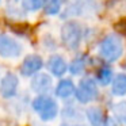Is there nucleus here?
Masks as SVG:
<instances>
[{"instance_id":"423d86ee","label":"nucleus","mask_w":126,"mask_h":126,"mask_svg":"<svg viewBox=\"0 0 126 126\" xmlns=\"http://www.w3.org/2000/svg\"><path fill=\"white\" fill-rule=\"evenodd\" d=\"M19 87V79L15 73L7 72L0 80V95L4 99H11L16 95Z\"/></svg>"},{"instance_id":"20e7f679","label":"nucleus","mask_w":126,"mask_h":126,"mask_svg":"<svg viewBox=\"0 0 126 126\" xmlns=\"http://www.w3.org/2000/svg\"><path fill=\"white\" fill-rule=\"evenodd\" d=\"M25 52V45L10 34L0 35V57L6 60H16Z\"/></svg>"},{"instance_id":"7ed1b4c3","label":"nucleus","mask_w":126,"mask_h":126,"mask_svg":"<svg viewBox=\"0 0 126 126\" xmlns=\"http://www.w3.org/2000/svg\"><path fill=\"white\" fill-rule=\"evenodd\" d=\"M61 41L68 50L79 49L83 41V27L76 20H68L61 26Z\"/></svg>"},{"instance_id":"1a4fd4ad","label":"nucleus","mask_w":126,"mask_h":126,"mask_svg":"<svg viewBox=\"0 0 126 126\" xmlns=\"http://www.w3.org/2000/svg\"><path fill=\"white\" fill-rule=\"evenodd\" d=\"M47 69H49L50 75L56 77H63L64 75L68 72V63L66 60L60 54H53L50 56V58L47 60L46 64Z\"/></svg>"},{"instance_id":"f257e3e1","label":"nucleus","mask_w":126,"mask_h":126,"mask_svg":"<svg viewBox=\"0 0 126 126\" xmlns=\"http://www.w3.org/2000/svg\"><path fill=\"white\" fill-rule=\"evenodd\" d=\"M123 52H125V46H123L122 37L115 33L104 35L98 46L99 56L107 64H112L118 61L123 56Z\"/></svg>"},{"instance_id":"9d476101","label":"nucleus","mask_w":126,"mask_h":126,"mask_svg":"<svg viewBox=\"0 0 126 126\" xmlns=\"http://www.w3.org/2000/svg\"><path fill=\"white\" fill-rule=\"evenodd\" d=\"M75 90L76 85L71 79H61L54 88V94L60 99H68L75 95Z\"/></svg>"},{"instance_id":"dca6fc26","label":"nucleus","mask_w":126,"mask_h":126,"mask_svg":"<svg viewBox=\"0 0 126 126\" xmlns=\"http://www.w3.org/2000/svg\"><path fill=\"white\" fill-rule=\"evenodd\" d=\"M47 0H20L22 7L25 11L27 12H35L39 11L41 8H44Z\"/></svg>"},{"instance_id":"9b49d317","label":"nucleus","mask_w":126,"mask_h":126,"mask_svg":"<svg viewBox=\"0 0 126 126\" xmlns=\"http://www.w3.org/2000/svg\"><path fill=\"white\" fill-rule=\"evenodd\" d=\"M111 92L114 96L126 95V73H118L111 80Z\"/></svg>"},{"instance_id":"0eeeda50","label":"nucleus","mask_w":126,"mask_h":126,"mask_svg":"<svg viewBox=\"0 0 126 126\" xmlns=\"http://www.w3.org/2000/svg\"><path fill=\"white\" fill-rule=\"evenodd\" d=\"M33 79L30 81V87L38 95L42 94H49L53 88V79L50 75L44 73V72H38V73L33 75Z\"/></svg>"},{"instance_id":"f3484780","label":"nucleus","mask_w":126,"mask_h":126,"mask_svg":"<svg viewBox=\"0 0 126 126\" xmlns=\"http://www.w3.org/2000/svg\"><path fill=\"white\" fill-rule=\"evenodd\" d=\"M63 118H65L68 122H73V121L76 122L77 119L83 118V112L75 106H68L63 110Z\"/></svg>"},{"instance_id":"a211bd4d","label":"nucleus","mask_w":126,"mask_h":126,"mask_svg":"<svg viewBox=\"0 0 126 126\" xmlns=\"http://www.w3.org/2000/svg\"><path fill=\"white\" fill-rule=\"evenodd\" d=\"M64 1H65V0H47L46 4H45L46 14H49V15L58 14L61 7H63V4H64Z\"/></svg>"},{"instance_id":"4468645a","label":"nucleus","mask_w":126,"mask_h":126,"mask_svg":"<svg viewBox=\"0 0 126 126\" xmlns=\"http://www.w3.org/2000/svg\"><path fill=\"white\" fill-rule=\"evenodd\" d=\"M85 66H87V57L85 56H79L75 60H72V63L68 65V71L73 76H79L85 71Z\"/></svg>"},{"instance_id":"aec40b11","label":"nucleus","mask_w":126,"mask_h":126,"mask_svg":"<svg viewBox=\"0 0 126 126\" xmlns=\"http://www.w3.org/2000/svg\"><path fill=\"white\" fill-rule=\"evenodd\" d=\"M61 126H87V125H83V123L79 122H64Z\"/></svg>"},{"instance_id":"ddd939ff","label":"nucleus","mask_w":126,"mask_h":126,"mask_svg":"<svg viewBox=\"0 0 126 126\" xmlns=\"http://www.w3.org/2000/svg\"><path fill=\"white\" fill-rule=\"evenodd\" d=\"M112 77H114V73H112V69L110 68V66L107 65H103L100 66V68L98 69V72H96V83L100 85H103V87H106V85H109L110 83H111Z\"/></svg>"},{"instance_id":"39448f33","label":"nucleus","mask_w":126,"mask_h":126,"mask_svg":"<svg viewBox=\"0 0 126 126\" xmlns=\"http://www.w3.org/2000/svg\"><path fill=\"white\" fill-rule=\"evenodd\" d=\"M99 95L98 83L92 77H84L79 81L76 90H75V96L76 100L81 104H87L94 102Z\"/></svg>"},{"instance_id":"6e6552de","label":"nucleus","mask_w":126,"mask_h":126,"mask_svg":"<svg viewBox=\"0 0 126 126\" xmlns=\"http://www.w3.org/2000/svg\"><path fill=\"white\" fill-rule=\"evenodd\" d=\"M44 66V60L38 54H29L25 57L22 65H20V73L26 77H30L33 75L38 73Z\"/></svg>"},{"instance_id":"6ab92c4d","label":"nucleus","mask_w":126,"mask_h":126,"mask_svg":"<svg viewBox=\"0 0 126 126\" xmlns=\"http://www.w3.org/2000/svg\"><path fill=\"white\" fill-rule=\"evenodd\" d=\"M118 125H119V122L114 117H104V121H103V125L102 126H118Z\"/></svg>"},{"instance_id":"4be33fe9","label":"nucleus","mask_w":126,"mask_h":126,"mask_svg":"<svg viewBox=\"0 0 126 126\" xmlns=\"http://www.w3.org/2000/svg\"><path fill=\"white\" fill-rule=\"evenodd\" d=\"M0 1H1V0H0Z\"/></svg>"},{"instance_id":"412c9836","label":"nucleus","mask_w":126,"mask_h":126,"mask_svg":"<svg viewBox=\"0 0 126 126\" xmlns=\"http://www.w3.org/2000/svg\"><path fill=\"white\" fill-rule=\"evenodd\" d=\"M12 1H18V0H12Z\"/></svg>"},{"instance_id":"2eb2a0df","label":"nucleus","mask_w":126,"mask_h":126,"mask_svg":"<svg viewBox=\"0 0 126 126\" xmlns=\"http://www.w3.org/2000/svg\"><path fill=\"white\" fill-rule=\"evenodd\" d=\"M112 112H114V118L119 123L126 126V102L121 100L112 104Z\"/></svg>"},{"instance_id":"f03ea898","label":"nucleus","mask_w":126,"mask_h":126,"mask_svg":"<svg viewBox=\"0 0 126 126\" xmlns=\"http://www.w3.org/2000/svg\"><path fill=\"white\" fill-rule=\"evenodd\" d=\"M31 107L38 114L39 119L44 122L53 121L60 112V106L57 100L49 94H42V95L35 96L31 102Z\"/></svg>"},{"instance_id":"f8f14e48","label":"nucleus","mask_w":126,"mask_h":126,"mask_svg":"<svg viewBox=\"0 0 126 126\" xmlns=\"http://www.w3.org/2000/svg\"><path fill=\"white\" fill-rule=\"evenodd\" d=\"M85 117H87L88 122H90L91 126H102L103 125V121H104V114H103V110L100 107H88L85 110Z\"/></svg>"}]
</instances>
